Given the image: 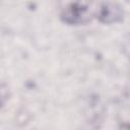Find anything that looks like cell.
Listing matches in <instances>:
<instances>
[{"instance_id": "obj_1", "label": "cell", "mask_w": 130, "mask_h": 130, "mask_svg": "<svg viewBox=\"0 0 130 130\" xmlns=\"http://www.w3.org/2000/svg\"><path fill=\"white\" fill-rule=\"evenodd\" d=\"M94 12L91 10L90 5L87 3H70L67 5L62 13V19L69 24H82L90 20Z\"/></svg>"}, {"instance_id": "obj_3", "label": "cell", "mask_w": 130, "mask_h": 130, "mask_svg": "<svg viewBox=\"0 0 130 130\" xmlns=\"http://www.w3.org/2000/svg\"><path fill=\"white\" fill-rule=\"evenodd\" d=\"M8 98V90L7 87L3 84H0V106L3 105V103Z\"/></svg>"}, {"instance_id": "obj_2", "label": "cell", "mask_w": 130, "mask_h": 130, "mask_svg": "<svg viewBox=\"0 0 130 130\" xmlns=\"http://www.w3.org/2000/svg\"><path fill=\"white\" fill-rule=\"evenodd\" d=\"M96 17L105 23L117 22L123 18V9L115 3H102L94 12Z\"/></svg>"}]
</instances>
